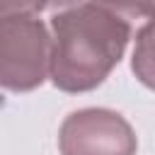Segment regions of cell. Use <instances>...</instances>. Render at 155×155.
Returning <instances> with one entry per match:
<instances>
[{
  "label": "cell",
  "mask_w": 155,
  "mask_h": 155,
  "mask_svg": "<svg viewBox=\"0 0 155 155\" xmlns=\"http://www.w3.org/2000/svg\"><path fill=\"white\" fill-rule=\"evenodd\" d=\"M53 36L36 15L0 17V90L31 92L51 78Z\"/></svg>",
  "instance_id": "cell-2"
},
{
  "label": "cell",
  "mask_w": 155,
  "mask_h": 155,
  "mask_svg": "<svg viewBox=\"0 0 155 155\" xmlns=\"http://www.w3.org/2000/svg\"><path fill=\"white\" fill-rule=\"evenodd\" d=\"M78 2H82V0H48V10H53V12H58V10H65V7H73V5H78Z\"/></svg>",
  "instance_id": "cell-6"
},
{
  "label": "cell",
  "mask_w": 155,
  "mask_h": 155,
  "mask_svg": "<svg viewBox=\"0 0 155 155\" xmlns=\"http://www.w3.org/2000/svg\"><path fill=\"white\" fill-rule=\"evenodd\" d=\"M131 70L143 87L155 92V15L136 31Z\"/></svg>",
  "instance_id": "cell-4"
},
{
  "label": "cell",
  "mask_w": 155,
  "mask_h": 155,
  "mask_svg": "<svg viewBox=\"0 0 155 155\" xmlns=\"http://www.w3.org/2000/svg\"><path fill=\"white\" fill-rule=\"evenodd\" d=\"M61 155H136L133 126L114 109L85 107L70 111L58 128Z\"/></svg>",
  "instance_id": "cell-3"
},
{
  "label": "cell",
  "mask_w": 155,
  "mask_h": 155,
  "mask_svg": "<svg viewBox=\"0 0 155 155\" xmlns=\"http://www.w3.org/2000/svg\"><path fill=\"white\" fill-rule=\"evenodd\" d=\"M44 10H48V0H0V17L39 15Z\"/></svg>",
  "instance_id": "cell-5"
},
{
  "label": "cell",
  "mask_w": 155,
  "mask_h": 155,
  "mask_svg": "<svg viewBox=\"0 0 155 155\" xmlns=\"http://www.w3.org/2000/svg\"><path fill=\"white\" fill-rule=\"evenodd\" d=\"M153 15L155 0H82L53 12L51 82L70 94L99 87Z\"/></svg>",
  "instance_id": "cell-1"
}]
</instances>
